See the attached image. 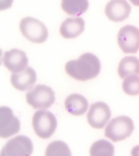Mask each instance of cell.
<instances>
[{
    "instance_id": "1",
    "label": "cell",
    "mask_w": 139,
    "mask_h": 156,
    "mask_svg": "<svg viewBox=\"0 0 139 156\" xmlns=\"http://www.w3.org/2000/svg\"><path fill=\"white\" fill-rule=\"evenodd\" d=\"M65 69L71 77L80 81L94 79L101 71V64L97 56L87 52L81 55L77 60L66 63Z\"/></svg>"
},
{
    "instance_id": "2",
    "label": "cell",
    "mask_w": 139,
    "mask_h": 156,
    "mask_svg": "<svg viewBox=\"0 0 139 156\" xmlns=\"http://www.w3.org/2000/svg\"><path fill=\"white\" fill-rule=\"evenodd\" d=\"M135 127L134 122L128 116L122 115L113 118L105 129L104 135L113 142L122 141L132 133Z\"/></svg>"
},
{
    "instance_id": "3",
    "label": "cell",
    "mask_w": 139,
    "mask_h": 156,
    "mask_svg": "<svg viewBox=\"0 0 139 156\" xmlns=\"http://www.w3.org/2000/svg\"><path fill=\"white\" fill-rule=\"evenodd\" d=\"M32 126L36 135L47 139L51 137L55 131L57 119L54 115L46 110L36 111L32 118Z\"/></svg>"
},
{
    "instance_id": "4",
    "label": "cell",
    "mask_w": 139,
    "mask_h": 156,
    "mask_svg": "<svg viewBox=\"0 0 139 156\" xmlns=\"http://www.w3.org/2000/svg\"><path fill=\"white\" fill-rule=\"evenodd\" d=\"M20 29L23 36L35 43H42L48 37V30L45 24L32 17H27L22 19Z\"/></svg>"
},
{
    "instance_id": "5",
    "label": "cell",
    "mask_w": 139,
    "mask_h": 156,
    "mask_svg": "<svg viewBox=\"0 0 139 156\" xmlns=\"http://www.w3.org/2000/svg\"><path fill=\"white\" fill-rule=\"evenodd\" d=\"M27 102L35 109H46L54 103L55 92L49 87L38 85L26 94Z\"/></svg>"
},
{
    "instance_id": "6",
    "label": "cell",
    "mask_w": 139,
    "mask_h": 156,
    "mask_svg": "<svg viewBox=\"0 0 139 156\" xmlns=\"http://www.w3.org/2000/svg\"><path fill=\"white\" fill-rule=\"evenodd\" d=\"M117 41L124 53H136L139 50V29L132 25L123 27L118 33Z\"/></svg>"
},
{
    "instance_id": "7",
    "label": "cell",
    "mask_w": 139,
    "mask_h": 156,
    "mask_svg": "<svg viewBox=\"0 0 139 156\" xmlns=\"http://www.w3.org/2000/svg\"><path fill=\"white\" fill-rule=\"evenodd\" d=\"M33 151V145L29 138L19 135L7 142L1 151V156L31 155Z\"/></svg>"
},
{
    "instance_id": "8",
    "label": "cell",
    "mask_w": 139,
    "mask_h": 156,
    "mask_svg": "<svg viewBox=\"0 0 139 156\" xmlns=\"http://www.w3.org/2000/svg\"><path fill=\"white\" fill-rule=\"evenodd\" d=\"M20 122L13 114L11 108L6 106L0 108V136L7 138L20 130Z\"/></svg>"
},
{
    "instance_id": "9",
    "label": "cell",
    "mask_w": 139,
    "mask_h": 156,
    "mask_svg": "<svg viewBox=\"0 0 139 156\" xmlns=\"http://www.w3.org/2000/svg\"><path fill=\"white\" fill-rule=\"evenodd\" d=\"M111 111L108 105L104 102H98L90 106L87 114L88 122L92 127L102 129L109 120Z\"/></svg>"
},
{
    "instance_id": "10",
    "label": "cell",
    "mask_w": 139,
    "mask_h": 156,
    "mask_svg": "<svg viewBox=\"0 0 139 156\" xmlns=\"http://www.w3.org/2000/svg\"><path fill=\"white\" fill-rule=\"evenodd\" d=\"M2 61L5 66L13 73H18L26 69L28 59L24 51L17 48L5 51Z\"/></svg>"
},
{
    "instance_id": "11",
    "label": "cell",
    "mask_w": 139,
    "mask_h": 156,
    "mask_svg": "<svg viewBox=\"0 0 139 156\" xmlns=\"http://www.w3.org/2000/svg\"><path fill=\"white\" fill-rule=\"evenodd\" d=\"M131 7L126 0H111L106 5L105 13L108 19L118 23L129 17Z\"/></svg>"
},
{
    "instance_id": "12",
    "label": "cell",
    "mask_w": 139,
    "mask_h": 156,
    "mask_svg": "<svg viewBox=\"0 0 139 156\" xmlns=\"http://www.w3.org/2000/svg\"><path fill=\"white\" fill-rule=\"evenodd\" d=\"M37 79L36 73L31 67H28L22 71L12 73L11 83L13 87L19 91L30 90Z\"/></svg>"
},
{
    "instance_id": "13",
    "label": "cell",
    "mask_w": 139,
    "mask_h": 156,
    "mask_svg": "<svg viewBox=\"0 0 139 156\" xmlns=\"http://www.w3.org/2000/svg\"><path fill=\"white\" fill-rule=\"evenodd\" d=\"M85 25V21L80 17L68 18L62 23L60 32L64 38H75L84 31Z\"/></svg>"
},
{
    "instance_id": "14",
    "label": "cell",
    "mask_w": 139,
    "mask_h": 156,
    "mask_svg": "<svg viewBox=\"0 0 139 156\" xmlns=\"http://www.w3.org/2000/svg\"><path fill=\"white\" fill-rule=\"evenodd\" d=\"M66 109L72 115H82L88 108L87 100L82 95L73 94L68 96L64 102Z\"/></svg>"
},
{
    "instance_id": "15",
    "label": "cell",
    "mask_w": 139,
    "mask_h": 156,
    "mask_svg": "<svg viewBox=\"0 0 139 156\" xmlns=\"http://www.w3.org/2000/svg\"><path fill=\"white\" fill-rule=\"evenodd\" d=\"M118 74L122 79L132 75H139V59L134 56L122 58L118 66Z\"/></svg>"
},
{
    "instance_id": "16",
    "label": "cell",
    "mask_w": 139,
    "mask_h": 156,
    "mask_svg": "<svg viewBox=\"0 0 139 156\" xmlns=\"http://www.w3.org/2000/svg\"><path fill=\"white\" fill-rule=\"evenodd\" d=\"M61 5L67 14L78 16L86 12L89 3L88 0H62Z\"/></svg>"
},
{
    "instance_id": "17",
    "label": "cell",
    "mask_w": 139,
    "mask_h": 156,
    "mask_svg": "<svg viewBox=\"0 0 139 156\" xmlns=\"http://www.w3.org/2000/svg\"><path fill=\"white\" fill-rule=\"evenodd\" d=\"M114 147L111 142L105 140H101L94 143L90 149V154L92 156H113Z\"/></svg>"
},
{
    "instance_id": "18",
    "label": "cell",
    "mask_w": 139,
    "mask_h": 156,
    "mask_svg": "<svg viewBox=\"0 0 139 156\" xmlns=\"http://www.w3.org/2000/svg\"><path fill=\"white\" fill-rule=\"evenodd\" d=\"M46 156H71V152L65 143L61 141H53L47 146Z\"/></svg>"
},
{
    "instance_id": "19",
    "label": "cell",
    "mask_w": 139,
    "mask_h": 156,
    "mask_svg": "<svg viewBox=\"0 0 139 156\" xmlns=\"http://www.w3.org/2000/svg\"><path fill=\"white\" fill-rule=\"evenodd\" d=\"M123 89L127 94L131 96L139 94V76L132 75L126 77L123 82Z\"/></svg>"
},
{
    "instance_id": "20",
    "label": "cell",
    "mask_w": 139,
    "mask_h": 156,
    "mask_svg": "<svg viewBox=\"0 0 139 156\" xmlns=\"http://www.w3.org/2000/svg\"><path fill=\"white\" fill-rule=\"evenodd\" d=\"M13 0H3L1 2V10H4L9 8L12 5Z\"/></svg>"
},
{
    "instance_id": "21",
    "label": "cell",
    "mask_w": 139,
    "mask_h": 156,
    "mask_svg": "<svg viewBox=\"0 0 139 156\" xmlns=\"http://www.w3.org/2000/svg\"><path fill=\"white\" fill-rule=\"evenodd\" d=\"M132 156H139V145L134 147L132 150Z\"/></svg>"
},
{
    "instance_id": "22",
    "label": "cell",
    "mask_w": 139,
    "mask_h": 156,
    "mask_svg": "<svg viewBox=\"0 0 139 156\" xmlns=\"http://www.w3.org/2000/svg\"><path fill=\"white\" fill-rule=\"evenodd\" d=\"M134 5L139 7V0H129Z\"/></svg>"
}]
</instances>
